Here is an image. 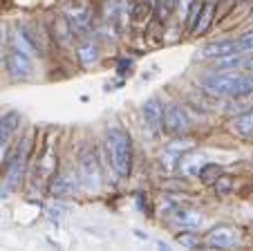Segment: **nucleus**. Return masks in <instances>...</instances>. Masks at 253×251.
<instances>
[{
	"label": "nucleus",
	"mask_w": 253,
	"mask_h": 251,
	"mask_svg": "<svg viewBox=\"0 0 253 251\" xmlns=\"http://www.w3.org/2000/svg\"><path fill=\"white\" fill-rule=\"evenodd\" d=\"M204 90L213 97H247L253 92V74L244 72H213L204 79Z\"/></svg>",
	"instance_id": "f257e3e1"
},
{
	"label": "nucleus",
	"mask_w": 253,
	"mask_h": 251,
	"mask_svg": "<svg viewBox=\"0 0 253 251\" xmlns=\"http://www.w3.org/2000/svg\"><path fill=\"white\" fill-rule=\"evenodd\" d=\"M105 148L110 157L112 168L119 177H128L132 171V139L124 128H108L105 133Z\"/></svg>",
	"instance_id": "f03ea898"
},
{
	"label": "nucleus",
	"mask_w": 253,
	"mask_h": 251,
	"mask_svg": "<svg viewBox=\"0 0 253 251\" xmlns=\"http://www.w3.org/2000/svg\"><path fill=\"white\" fill-rule=\"evenodd\" d=\"M29 152H32V135L25 139H20V144L9 152V157L2 164V173H5V189L14 191L16 186L20 184V177H23V171L27 166Z\"/></svg>",
	"instance_id": "7ed1b4c3"
},
{
	"label": "nucleus",
	"mask_w": 253,
	"mask_h": 251,
	"mask_svg": "<svg viewBox=\"0 0 253 251\" xmlns=\"http://www.w3.org/2000/svg\"><path fill=\"white\" fill-rule=\"evenodd\" d=\"M79 177L81 184L87 191H99L103 184V173H101V161L96 159V152L90 146H83L79 152Z\"/></svg>",
	"instance_id": "20e7f679"
},
{
	"label": "nucleus",
	"mask_w": 253,
	"mask_h": 251,
	"mask_svg": "<svg viewBox=\"0 0 253 251\" xmlns=\"http://www.w3.org/2000/svg\"><path fill=\"white\" fill-rule=\"evenodd\" d=\"M5 67H7V74L14 81H25L32 76V58L25 52H20V50H11V52L7 54Z\"/></svg>",
	"instance_id": "39448f33"
},
{
	"label": "nucleus",
	"mask_w": 253,
	"mask_h": 251,
	"mask_svg": "<svg viewBox=\"0 0 253 251\" xmlns=\"http://www.w3.org/2000/svg\"><path fill=\"white\" fill-rule=\"evenodd\" d=\"M162 128L166 130L168 135H182L188 130V114L184 112L182 105L170 103L166 110H164V121Z\"/></svg>",
	"instance_id": "423d86ee"
},
{
	"label": "nucleus",
	"mask_w": 253,
	"mask_h": 251,
	"mask_svg": "<svg viewBox=\"0 0 253 251\" xmlns=\"http://www.w3.org/2000/svg\"><path fill=\"white\" fill-rule=\"evenodd\" d=\"M209 164L206 161V155L200 151H191V152H182L179 159H177V168L184 177H195L202 173V168Z\"/></svg>",
	"instance_id": "0eeeda50"
},
{
	"label": "nucleus",
	"mask_w": 253,
	"mask_h": 251,
	"mask_svg": "<svg viewBox=\"0 0 253 251\" xmlns=\"http://www.w3.org/2000/svg\"><path fill=\"white\" fill-rule=\"evenodd\" d=\"M242 52V45L235 38H222V41H215V43H209L200 50V58H222L226 54H235Z\"/></svg>",
	"instance_id": "6e6552de"
},
{
	"label": "nucleus",
	"mask_w": 253,
	"mask_h": 251,
	"mask_svg": "<svg viewBox=\"0 0 253 251\" xmlns=\"http://www.w3.org/2000/svg\"><path fill=\"white\" fill-rule=\"evenodd\" d=\"M79 182L81 177H77L74 173H61V175H54L52 184H49V193L54 198H70V195L77 193Z\"/></svg>",
	"instance_id": "1a4fd4ad"
},
{
	"label": "nucleus",
	"mask_w": 253,
	"mask_h": 251,
	"mask_svg": "<svg viewBox=\"0 0 253 251\" xmlns=\"http://www.w3.org/2000/svg\"><path fill=\"white\" fill-rule=\"evenodd\" d=\"M238 242V229L229 227V224H220L215 227L213 231L206 238V245L209 247H217V249H226V247H233Z\"/></svg>",
	"instance_id": "9d476101"
},
{
	"label": "nucleus",
	"mask_w": 253,
	"mask_h": 251,
	"mask_svg": "<svg viewBox=\"0 0 253 251\" xmlns=\"http://www.w3.org/2000/svg\"><path fill=\"white\" fill-rule=\"evenodd\" d=\"M143 112V123L148 126L150 130H159L162 128V121H164V105L157 97H150L141 108Z\"/></svg>",
	"instance_id": "9b49d317"
},
{
	"label": "nucleus",
	"mask_w": 253,
	"mask_h": 251,
	"mask_svg": "<svg viewBox=\"0 0 253 251\" xmlns=\"http://www.w3.org/2000/svg\"><path fill=\"white\" fill-rule=\"evenodd\" d=\"M20 121H23V117L16 110H9V112H5L0 117V148L16 135V130L20 128Z\"/></svg>",
	"instance_id": "f8f14e48"
},
{
	"label": "nucleus",
	"mask_w": 253,
	"mask_h": 251,
	"mask_svg": "<svg viewBox=\"0 0 253 251\" xmlns=\"http://www.w3.org/2000/svg\"><path fill=\"white\" fill-rule=\"evenodd\" d=\"M172 220L184 229H200L204 224V215L200 211H193V208H177Z\"/></svg>",
	"instance_id": "ddd939ff"
},
{
	"label": "nucleus",
	"mask_w": 253,
	"mask_h": 251,
	"mask_svg": "<svg viewBox=\"0 0 253 251\" xmlns=\"http://www.w3.org/2000/svg\"><path fill=\"white\" fill-rule=\"evenodd\" d=\"M67 20H70L72 32H87L92 23V11L87 7H74V11L67 14Z\"/></svg>",
	"instance_id": "4468645a"
},
{
	"label": "nucleus",
	"mask_w": 253,
	"mask_h": 251,
	"mask_svg": "<svg viewBox=\"0 0 253 251\" xmlns=\"http://www.w3.org/2000/svg\"><path fill=\"white\" fill-rule=\"evenodd\" d=\"M242 67H247V58L242 56V52L215 58V72H235V70H242Z\"/></svg>",
	"instance_id": "2eb2a0df"
},
{
	"label": "nucleus",
	"mask_w": 253,
	"mask_h": 251,
	"mask_svg": "<svg viewBox=\"0 0 253 251\" xmlns=\"http://www.w3.org/2000/svg\"><path fill=\"white\" fill-rule=\"evenodd\" d=\"M213 14H215V5H211V2H204L200 9V14H197L195 23H193L191 32L193 34H204L206 29H209V25L213 23Z\"/></svg>",
	"instance_id": "dca6fc26"
},
{
	"label": "nucleus",
	"mask_w": 253,
	"mask_h": 251,
	"mask_svg": "<svg viewBox=\"0 0 253 251\" xmlns=\"http://www.w3.org/2000/svg\"><path fill=\"white\" fill-rule=\"evenodd\" d=\"M77 56H79V61H81V65H83V67L92 65V63H96V61H99V56H101L99 45L92 43V41H85V43L79 45Z\"/></svg>",
	"instance_id": "f3484780"
},
{
	"label": "nucleus",
	"mask_w": 253,
	"mask_h": 251,
	"mask_svg": "<svg viewBox=\"0 0 253 251\" xmlns=\"http://www.w3.org/2000/svg\"><path fill=\"white\" fill-rule=\"evenodd\" d=\"M233 130L240 137H253V108L247 110L244 114H240V117H235Z\"/></svg>",
	"instance_id": "a211bd4d"
},
{
	"label": "nucleus",
	"mask_w": 253,
	"mask_h": 251,
	"mask_svg": "<svg viewBox=\"0 0 253 251\" xmlns=\"http://www.w3.org/2000/svg\"><path fill=\"white\" fill-rule=\"evenodd\" d=\"M54 36H56V41L61 45H70L72 43V36H74V32H72V27H70V20H67V16H61V18H56V23H54Z\"/></svg>",
	"instance_id": "6ab92c4d"
},
{
	"label": "nucleus",
	"mask_w": 253,
	"mask_h": 251,
	"mask_svg": "<svg viewBox=\"0 0 253 251\" xmlns=\"http://www.w3.org/2000/svg\"><path fill=\"white\" fill-rule=\"evenodd\" d=\"M177 2H179V0H155V14H157L159 23H166L168 16L175 11Z\"/></svg>",
	"instance_id": "aec40b11"
},
{
	"label": "nucleus",
	"mask_w": 253,
	"mask_h": 251,
	"mask_svg": "<svg viewBox=\"0 0 253 251\" xmlns=\"http://www.w3.org/2000/svg\"><path fill=\"white\" fill-rule=\"evenodd\" d=\"M220 175H222V168L217 164H206L204 168H202V173H200V177H202L204 184H213Z\"/></svg>",
	"instance_id": "412c9836"
},
{
	"label": "nucleus",
	"mask_w": 253,
	"mask_h": 251,
	"mask_svg": "<svg viewBox=\"0 0 253 251\" xmlns=\"http://www.w3.org/2000/svg\"><path fill=\"white\" fill-rule=\"evenodd\" d=\"M231 186H233V180H231L229 175H220L217 180L213 182V189L217 195H226L231 191Z\"/></svg>",
	"instance_id": "4be33fe9"
},
{
	"label": "nucleus",
	"mask_w": 253,
	"mask_h": 251,
	"mask_svg": "<svg viewBox=\"0 0 253 251\" xmlns=\"http://www.w3.org/2000/svg\"><path fill=\"white\" fill-rule=\"evenodd\" d=\"M240 45H242V52H253V32H249L247 36L240 41Z\"/></svg>",
	"instance_id": "5701e85b"
},
{
	"label": "nucleus",
	"mask_w": 253,
	"mask_h": 251,
	"mask_svg": "<svg viewBox=\"0 0 253 251\" xmlns=\"http://www.w3.org/2000/svg\"><path fill=\"white\" fill-rule=\"evenodd\" d=\"M177 240H179V245L182 247H195L197 245V238L191 236V233H188V236H179Z\"/></svg>",
	"instance_id": "b1692460"
},
{
	"label": "nucleus",
	"mask_w": 253,
	"mask_h": 251,
	"mask_svg": "<svg viewBox=\"0 0 253 251\" xmlns=\"http://www.w3.org/2000/svg\"><path fill=\"white\" fill-rule=\"evenodd\" d=\"M202 2H211V5H215V2H217V0H202Z\"/></svg>",
	"instance_id": "393cba45"
}]
</instances>
